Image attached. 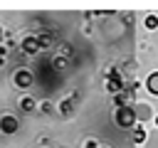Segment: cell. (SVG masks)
<instances>
[{
    "mask_svg": "<svg viewBox=\"0 0 158 148\" xmlns=\"http://www.w3.org/2000/svg\"><path fill=\"white\" fill-rule=\"evenodd\" d=\"M116 123L131 128V126L136 123V113H133V109H131V106H121V109H116Z\"/></svg>",
    "mask_w": 158,
    "mask_h": 148,
    "instance_id": "6da1fadb",
    "label": "cell"
},
{
    "mask_svg": "<svg viewBox=\"0 0 158 148\" xmlns=\"http://www.w3.org/2000/svg\"><path fill=\"white\" fill-rule=\"evenodd\" d=\"M123 86H126V84H123V79L118 76V72L111 69V72H109V81H106V89H109L111 94H121Z\"/></svg>",
    "mask_w": 158,
    "mask_h": 148,
    "instance_id": "7a4b0ae2",
    "label": "cell"
},
{
    "mask_svg": "<svg viewBox=\"0 0 158 148\" xmlns=\"http://www.w3.org/2000/svg\"><path fill=\"white\" fill-rule=\"evenodd\" d=\"M17 126H20V123H17V118H12V116H2V118H0V131H2V133H15Z\"/></svg>",
    "mask_w": 158,
    "mask_h": 148,
    "instance_id": "3957f363",
    "label": "cell"
},
{
    "mask_svg": "<svg viewBox=\"0 0 158 148\" xmlns=\"http://www.w3.org/2000/svg\"><path fill=\"white\" fill-rule=\"evenodd\" d=\"M15 84H17L20 89H27V86L32 84V74H30L27 69H20V72L15 74Z\"/></svg>",
    "mask_w": 158,
    "mask_h": 148,
    "instance_id": "277c9868",
    "label": "cell"
},
{
    "mask_svg": "<svg viewBox=\"0 0 158 148\" xmlns=\"http://www.w3.org/2000/svg\"><path fill=\"white\" fill-rule=\"evenodd\" d=\"M22 49H25L27 54H35V52L40 49V39H37V37H27V39L22 42Z\"/></svg>",
    "mask_w": 158,
    "mask_h": 148,
    "instance_id": "5b68a950",
    "label": "cell"
},
{
    "mask_svg": "<svg viewBox=\"0 0 158 148\" xmlns=\"http://www.w3.org/2000/svg\"><path fill=\"white\" fill-rule=\"evenodd\" d=\"M146 86H148L151 94H158V72H153V74L146 79Z\"/></svg>",
    "mask_w": 158,
    "mask_h": 148,
    "instance_id": "8992f818",
    "label": "cell"
},
{
    "mask_svg": "<svg viewBox=\"0 0 158 148\" xmlns=\"http://www.w3.org/2000/svg\"><path fill=\"white\" fill-rule=\"evenodd\" d=\"M146 27H148V30H156V27H158V17H156V15H148V17H146Z\"/></svg>",
    "mask_w": 158,
    "mask_h": 148,
    "instance_id": "52a82bcc",
    "label": "cell"
},
{
    "mask_svg": "<svg viewBox=\"0 0 158 148\" xmlns=\"http://www.w3.org/2000/svg\"><path fill=\"white\" fill-rule=\"evenodd\" d=\"M20 106H22V109H25V111H32V109H35V101H32V99H30V96H25V99H22V101H20Z\"/></svg>",
    "mask_w": 158,
    "mask_h": 148,
    "instance_id": "ba28073f",
    "label": "cell"
},
{
    "mask_svg": "<svg viewBox=\"0 0 158 148\" xmlns=\"http://www.w3.org/2000/svg\"><path fill=\"white\" fill-rule=\"evenodd\" d=\"M133 141H136V143L146 141V131H143V128H136V131H133Z\"/></svg>",
    "mask_w": 158,
    "mask_h": 148,
    "instance_id": "9c48e42d",
    "label": "cell"
},
{
    "mask_svg": "<svg viewBox=\"0 0 158 148\" xmlns=\"http://www.w3.org/2000/svg\"><path fill=\"white\" fill-rule=\"evenodd\" d=\"M59 111L62 113H72V101H62L59 104Z\"/></svg>",
    "mask_w": 158,
    "mask_h": 148,
    "instance_id": "30bf717a",
    "label": "cell"
},
{
    "mask_svg": "<svg viewBox=\"0 0 158 148\" xmlns=\"http://www.w3.org/2000/svg\"><path fill=\"white\" fill-rule=\"evenodd\" d=\"M54 67H57V69H62V67H64V59H62V57H57V59H54Z\"/></svg>",
    "mask_w": 158,
    "mask_h": 148,
    "instance_id": "8fae6325",
    "label": "cell"
},
{
    "mask_svg": "<svg viewBox=\"0 0 158 148\" xmlns=\"http://www.w3.org/2000/svg\"><path fill=\"white\" fill-rule=\"evenodd\" d=\"M86 148H99V146H96V141H86Z\"/></svg>",
    "mask_w": 158,
    "mask_h": 148,
    "instance_id": "7c38bea8",
    "label": "cell"
},
{
    "mask_svg": "<svg viewBox=\"0 0 158 148\" xmlns=\"http://www.w3.org/2000/svg\"><path fill=\"white\" fill-rule=\"evenodd\" d=\"M156 126H158V116H156Z\"/></svg>",
    "mask_w": 158,
    "mask_h": 148,
    "instance_id": "4fadbf2b",
    "label": "cell"
}]
</instances>
